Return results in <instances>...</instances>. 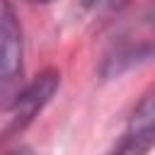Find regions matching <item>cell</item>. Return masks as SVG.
I'll return each mask as SVG.
<instances>
[{
    "label": "cell",
    "instance_id": "cell-2",
    "mask_svg": "<svg viewBox=\"0 0 155 155\" xmlns=\"http://www.w3.org/2000/svg\"><path fill=\"white\" fill-rule=\"evenodd\" d=\"M61 87V73L48 68L44 73H39L31 82H27L19 92V97L15 99V104L10 107V133H19L24 131L41 111L44 107L51 102V97L58 92Z\"/></svg>",
    "mask_w": 155,
    "mask_h": 155
},
{
    "label": "cell",
    "instance_id": "cell-1",
    "mask_svg": "<svg viewBox=\"0 0 155 155\" xmlns=\"http://www.w3.org/2000/svg\"><path fill=\"white\" fill-rule=\"evenodd\" d=\"M24 34L15 7L0 0V109L15 104L24 87Z\"/></svg>",
    "mask_w": 155,
    "mask_h": 155
},
{
    "label": "cell",
    "instance_id": "cell-5",
    "mask_svg": "<svg viewBox=\"0 0 155 155\" xmlns=\"http://www.w3.org/2000/svg\"><path fill=\"white\" fill-rule=\"evenodd\" d=\"M10 155H34V153H31L29 148H19V150H12Z\"/></svg>",
    "mask_w": 155,
    "mask_h": 155
},
{
    "label": "cell",
    "instance_id": "cell-3",
    "mask_svg": "<svg viewBox=\"0 0 155 155\" xmlns=\"http://www.w3.org/2000/svg\"><path fill=\"white\" fill-rule=\"evenodd\" d=\"M126 131L133 133H155V87L143 94V99L136 104V109L128 116Z\"/></svg>",
    "mask_w": 155,
    "mask_h": 155
},
{
    "label": "cell",
    "instance_id": "cell-6",
    "mask_svg": "<svg viewBox=\"0 0 155 155\" xmlns=\"http://www.w3.org/2000/svg\"><path fill=\"white\" fill-rule=\"evenodd\" d=\"M39 2H53V0H39Z\"/></svg>",
    "mask_w": 155,
    "mask_h": 155
},
{
    "label": "cell",
    "instance_id": "cell-4",
    "mask_svg": "<svg viewBox=\"0 0 155 155\" xmlns=\"http://www.w3.org/2000/svg\"><path fill=\"white\" fill-rule=\"evenodd\" d=\"M155 148V133H133L126 131L124 138L107 155H148Z\"/></svg>",
    "mask_w": 155,
    "mask_h": 155
}]
</instances>
